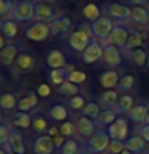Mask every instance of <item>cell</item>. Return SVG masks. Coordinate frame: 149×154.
<instances>
[{
  "label": "cell",
  "instance_id": "obj_1",
  "mask_svg": "<svg viewBox=\"0 0 149 154\" xmlns=\"http://www.w3.org/2000/svg\"><path fill=\"white\" fill-rule=\"evenodd\" d=\"M10 16L13 18V21L26 23V21H29V19H32L35 16V5H34L31 0H19V2L13 3Z\"/></svg>",
  "mask_w": 149,
  "mask_h": 154
},
{
  "label": "cell",
  "instance_id": "obj_2",
  "mask_svg": "<svg viewBox=\"0 0 149 154\" xmlns=\"http://www.w3.org/2000/svg\"><path fill=\"white\" fill-rule=\"evenodd\" d=\"M109 144H111L109 133L104 132V130H96V132L88 138V141H87V148H88L90 152L99 154V152H104L106 149L109 148Z\"/></svg>",
  "mask_w": 149,
  "mask_h": 154
},
{
  "label": "cell",
  "instance_id": "obj_3",
  "mask_svg": "<svg viewBox=\"0 0 149 154\" xmlns=\"http://www.w3.org/2000/svg\"><path fill=\"white\" fill-rule=\"evenodd\" d=\"M24 34H26V38H29V40H32V42H43L51 35L50 24L42 23V21H35V23L29 24L26 27Z\"/></svg>",
  "mask_w": 149,
  "mask_h": 154
},
{
  "label": "cell",
  "instance_id": "obj_4",
  "mask_svg": "<svg viewBox=\"0 0 149 154\" xmlns=\"http://www.w3.org/2000/svg\"><path fill=\"white\" fill-rule=\"evenodd\" d=\"M91 29L90 31H87V29H79V31H72L69 34V38H67V42H69V47L72 48L74 51H80L84 53V50L87 47L90 45L91 42Z\"/></svg>",
  "mask_w": 149,
  "mask_h": 154
},
{
  "label": "cell",
  "instance_id": "obj_5",
  "mask_svg": "<svg viewBox=\"0 0 149 154\" xmlns=\"http://www.w3.org/2000/svg\"><path fill=\"white\" fill-rule=\"evenodd\" d=\"M115 24L112 23V19H111L109 16H101L98 18L95 23H91V34H93V37L96 38H99V40H103V38L106 37H109L111 35V32H112V29H114Z\"/></svg>",
  "mask_w": 149,
  "mask_h": 154
},
{
  "label": "cell",
  "instance_id": "obj_6",
  "mask_svg": "<svg viewBox=\"0 0 149 154\" xmlns=\"http://www.w3.org/2000/svg\"><path fill=\"white\" fill-rule=\"evenodd\" d=\"M34 67H35V60L31 55H27V53H19L14 64L10 69H11L13 75H24V74L32 72Z\"/></svg>",
  "mask_w": 149,
  "mask_h": 154
},
{
  "label": "cell",
  "instance_id": "obj_7",
  "mask_svg": "<svg viewBox=\"0 0 149 154\" xmlns=\"http://www.w3.org/2000/svg\"><path fill=\"white\" fill-rule=\"evenodd\" d=\"M106 132L109 133L111 140H120V141H127L128 138V122L125 117H117V120L109 125Z\"/></svg>",
  "mask_w": 149,
  "mask_h": 154
},
{
  "label": "cell",
  "instance_id": "obj_8",
  "mask_svg": "<svg viewBox=\"0 0 149 154\" xmlns=\"http://www.w3.org/2000/svg\"><path fill=\"white\" fill-rule=\"evenodd\" d=\"M103 53H104V48L101 47V43L91 40L90 45L84 50V53H82V61H84L85 64H93L95 61H98L103 58Z\"/></svg>",
  "mask_w": 149,
  "mask_h": 154
},
{
  "label": "cell",
  "instance_id": "obj_9",
  "mask_svg": "<svg viewBox=\"0 0 149 154\" xmlns=\"http://www.w3.org/2000/svg\"><path fill=\"white\" fill-rule=\"evenodd\" d=\"M104 13L108 14L109 18L123 21V19L130 18L132 8H128L127 5H120V3H108V5H104Z\"/></svg>",
  "mask_w": 149,
  "mask_h": 154
},
{
  "label": "cell",
  "instance_id": "obj_10",
  "mask_svg": "<svg viewBox=\"0 0 149 154\" xmlns=\"http://www.w3.org/2000/svg\"><path fill=\"white\" fill-rule=\"evenodd\" d=\"M5 149L11 151V152H16V154L26 152V148H24V143H23V135L19 130H16V128L10 130V137H8L7 144H5Z\"/></svg>",
  "mask_w": 149,
  "mask_h": 154
},
{
  "label": "cell",
  "instance_id": "obj_11",
  "mask_svg": "<svg viewBox=\"0 0 149 154\" xmlns=\"http://www.w3.org/2000/svg\"><path fill=\"white\" fill-rule=\"evenodd\" d=\"M34 18L42 23H51L53 19L58 18V11L48 3L40 2V3H35V16Z\"/></svg>",
  "mask_w": 149,
  "mask_h": 154
},
{
  "label": "cell",
  "instance_id": "obj_12",
  "mask_svg": "<svg viewBox=\"0 0 149 154\" xmlns=\"http://www.w3.org/2000/svg\"><path fill=\"white\" fill-rule=\"evenodd\" d=\"M128 37H130V34H128L127 29L122 27L120 24H117V26H114L111 35L108 37L109 43H106V45H115L119 48H123L125 43H127V40H128Z\"/></svg>",
  "mask_w": 149,
  "mask_h": 154
},
{
  "label": "cell",
  "instance_id": "obj_13",
  "mask_svg": "<svg viewBox=\"0 0 149 154\" xmlns=\"http://www.w3.org/2000/svg\"><path fill=\"white\" fill-rule=\"evenodd\" d=\"M75 127H77V133H79L82 138H90L91 135L98 130L96 128V124L93 122V119L85 117V116L75 119Z\"/></svg>",
  "mask_w": 149,
  "mask_h": 154
},
{
  "label": "cell",
  "instance_id": "obj_14",
  "mask_svg": "<svg viewBox=\"0 0 149 154\" xmlns=\"http://www.w3.org/2000/svg\"><path fill=\"white\" fill-rule=\"evenodd\" d=\"M119 114L115 112L112 108H104L103 111L99 112V116L95 119V124H96V128L98 130H108L109 125H112L115 120H117Z\"/></svg>",
  "mask_w": 149,
  "mask_h": 154
},
{
  "label": "cell",
  "instance_id": "obj_15",
  "mask_svg": "<svg viewBox=\"0 0 149 154\" xmlns=\"http://www.w3.org/2000/svg\"><path fill=\"white\" fill-rule=\"evenodd\" d=\"M32 149L35 154H51L55 151V143L50 135H40L35 138V141L32 144Z\"/></svg>",
  "mask_w": 149,
  "mask_h": 154
},
{
  "label": "cell",
  "instance_id": "obj_16",
  "mask_svg": "<svg viewBox=\"0 0 149 154\" xmlns=\"http://www.w3.org/2000/svg\"><path fill=\"white\" fill-rule=\"evenodd\" d=\"M147 114H149V106L147 104H135L132 109L128 111V120L133 124H146V119H147Z\"/></svg>",
  "mask_w": 149,
  "mask_h": 154
},
{
  "label": "cell",
  "instance_id": "obj_17",
  "mask_svg": "<svg viewBox=\"0 0 149 154\" xmlns=\"http://www.w3.org/2000/svg\"><path fill=\"white\" fill-rule=\"evenodd\" d=\"M120 50L115 45H104V53H103V61L108 67H117L120 66Z\"/></svg>",
  "mask_w": 149,
  "mask_h": 154
},
{
  "label": "cell",
  "instance_id": "obj_18",
  "mask_svg": "<svg viewBox=\"0 0 149 154\" xmlns=\"http://www.w3.org/2000/svg\"><path fill=\"white\" fill-rule=\"evenodd\" d=\"M18 47L13 45V43H10V45H5V48L2 51H0V63H2L3 66L7 67H11L14 64V61H16L18 58Z\"/></svg>",
  "mask_w": 149,
  "mask_h": 154
},
{
  "label": "cell",
  "instance_id": "obj_19",
  "mask_svg": "<svg viewBox=\"0 0 149 154\" xmlns=\"http://www.w3.org/2000/svg\"><path fill=\"white\" fill-rule=\"evenodd\" d=\"M50 24V31H51V35H59V34H64L71 29L72 26V21L66 16H58L56 19H53Z\"/></svg>",
  "mask_w": 149,
  "mask_h": 154
},
{
  "label": "cell",
  "instance_id": "obj_20",
  "mask_svg": "<svg viewBox=\"0 0 149 154\" xmlns=\"http://www.w3.org/2000/svg\"><path fill=\"white\" fill-rule=\"evenodd\" d=\"M72 71H74L72 66H66V67H61V69H51L50 75H48L50 77V82L53 85L59 87V85H62L67 80V77H69V74Z\"/></svg>",
  "mask_w": 149,
  "mask_h": 154
},
{
  "label": "cell",
  "instance_id": "obj_21",
  "mask_svg": "<svg viewBox=\"0 0 149 154\" xmlns=\"http://www.w3.org/2000/svg\"><path fill=\"white\" fill-rule=\"evenodd\" d=\"M47 64L51 69H61L66 67V56L59 50H50L47 53Z\"/></svg>",
  "mask_w": 149,
  "mask_h": 154
},
{
  "label": "cell",
  "instance_id": "obj_22",
  "mask_svg": "<svg viewBox=\"0 0 149 154\" xmlns=\"http://www.w3.org/2000/svg\"><path fill=\"white\" fill-rule=\"evenodd\" d=\"M144 148H146V141L139 135H132L125 141V149H128L133 154H141L144 151Z\"/></svg>",
  "mask_w": 149,
  "mask_h": 154
},
{
  "label": "cell",
  "instance_id": "obj_23",
  "mask_svg": "<svg viewBox=\"0 0 149 154\" xmlns=\"http://www.w3.org/2000/svg\"><path fill=\"white\" fill-rule=\"evenodd\" d=\"M38 103V98L35 93H27L26 96H23L21 100H18V111L21 112H29V111L35 109Z\"/></svg>",
  "mask_w": 149,
  "mask_h": 154
},
{
  "label": "cell",
  "instance_id": "obj_24",
  "mask_svg": "<svg viewBox=\"0 0 149 154\" xmlns=\"http://www.w3.org/2000/svg\"><path fill=\"white\" fill-rule=\"evenodd\" d=\"M119 80L120 79H119V75H117V72H115V71H104L103 74H99V84L106 90L117 87Z\"/></svg>",
  "mask_w": 149,
  "mask_h": 154
},
{
  "label": "cell",
  "instance_id": "obj_25",
  "mask_svg": "<svg viewBox=\"0 0 149 154\" xmlns=\"http://www.w3.org/2000/svg\"><path fill=\"white\" fill-rule=\"evenodd\" d=\"M133 108V96L132 95H122L117 101V104L114 106V111L117 112L119 116L122 114H128V111Z\"/></svg>",
  "mask_w": 149,
  "mask_h": 154
},
{
  "label": "cell",
  "instance_id": "obj_26",
  "mask_svg": "<svg viewBox=\"0 0 149 154\" xmlns=\"http://www.w3.org/2000/svg\"><path fill=\"white\" fill-rule=\"evenodd\" d=\"M0 32H2L3 37L7 38H14L18 34V24L13 19H5V21H0Z\"/></svg>",
  "mask_w": 149,
  "mask_h": 154
},
{
  "label": "cell",
  "instance_id": "obj_27",
  "mask_svg": "<svg viewBox=\"0 0 149 154\" xmlns=\"http://www.w3.org/2000/svg\"><path fill=\"white\" fill-rule=\"evenodd\" d=\"M130 19L136 24H147L149 23V10H146L144 7H133Z\"/></svg>",
  "mask_w": 149,
  "mask_h": 154
},
{
  "label": "cell",
  "instance_id": "obj_28",
  "mask_svg": "<svg viewBox=\"0 0 149 154\" xmlns=\"http://www.w3.org/2000/svg\"><path fill=\"white\" fill-rule=\"evenodd\" d=\"M117 101H119V91H115V90H106L99 96V103L104 108H114L117 104Z\"/></svg>",
  "mask_w": 149,
  "mask_h": 154
},
{
  "label": "cell",
  "instance_id": "obj_29",
  "mask_svg": "<svg viewBox=\"0 0 149 154\" xmlns=\"http://www.w3.org/2000/svg\"><path fill=\"white\" fill-rule=\"evenodd\" d=\"M13 124H14V127H18V128H29L32 125V116L27 114V112L18 111L13 117Z\"/></svg>",
  "mask_w": 149,
  "mask_h": 154
},
{
  "label": "cell",
  "instance_id": "obj_30",
  "mask_svg": "<svg viewBox=\"0 0 149 154\" xmlns=\"http://www.w3.org/2000/svg\"><path fill=\"white\" fill-rule=\"evenodd\" d=\"M141 43H143V35H141V34L132 32V34H130V37H128V40H127V43H125V47H123V51H127L130 55L132 51H135L136 48L141 47Z\"/></svg>",
  "mask_w": 149,
  "mask_h": 154
},
{
  "label": "cell",
  "instance_id": "obj_31",
  "mask_svg": "<svg viewBox=\"0 0 149 154\" xmlns=\"http://www.w3.org/2000/svg\"><path fill=\"white\" fill-rule=\"evenodd\" d=\"M48 116H50V119L53 122H61V120H66L67 117V109L62 104H55L48 111Z\"/></svg>",
  "mask_w": 149,
  "mask_h": 154
},
{
  "label": "cell",
  "instance_id": "obj_32",
  "mask_svg": "<svg viewBox=\"0 0 149 154\" xmlns=\"http://www.w3.org/2000/svg\"><path fill=\"white\" fill-rule=\"evenodd\" d=\"M14 106H18V100L14 93H0V109L10 111Z\"/></svg>",
  "mask_w": 149,
  "mask_h": 154
},
{
  "label": "cell",
  "instance_id": "obj_33",
  "mask_svg": "<svg viewBox=\"0 0 149 154\" xmlns=\"http://www.w3.org/2000/svg\"><path fill=\"white\" fill-rule=\"evenodd\" d=\"M58 95H61V96H67V98H72V96H75V95H79V87H77L75 84H72V82L69 80H66L62 85L58 87Z\"/></svg>",
  "mask_w": 149,
  "mask_h": 154
},
{
  "label": "cell",
  "instance_id": "obj_34",
  "mask_svg": "<svg viewBox=\"0 0 149 154\" xmlns=\"http://www.w3.org/2000/svg\"><path fill=\"white\" fill-rule=\"evenodd\" d=\"M82 13H84V16L88 19V21H96L98 18H101V10L98 5H95V3H87L84 10H82Z\"/></svg>",
  "mask_w": 149,
  "mask_h": 154
},
{
  "label": "cell",
  "instance_id": "obj_35",
  "mask_svg": "<svg viewBox=\"0 0 149 154\" xmlns=\"http://www.w3.org/2000/svg\"><path fill=\"white\" fill-rule=\"evenodd\" d=\"M133 85H135V77L127 74V75L120 77V80H119L117 87H115V90H119V91H130L133 88Z\"/></svg>",
  "mask_w": 149,
  "mask_h": 154
},
{
  "label": "cell",
  "instance_id": "obj_36",
  "mask_svg": "<svg viewBox=\"0 0 149 154\" xmlns=\"http://www.w3.org/2000/svg\"><path fill=\"white\" fill-rule=\"evenodd\" d=\"M130 60H132L135 64H136L138 67H141V66H144L147 63V56H146V51L144 50H141V48H136L135 51H132L130 53Z\"/></svg>",
  "mask_w": 149,
  "mask_h": 154
},
{
  "label": "cell",
  "instance_id": "obj_37",
  "mask_svg": "<svg viewBox=\"0 0 149 154\" xmlns=\"http://www.w3.org/2000/svg\"><path fill=\"white\" fill-rule=\"evenodd\" d=\"M101 109L99 106L95 103V101H91V103H87L85 108L82 109V116H85V117H90V119H96L99 116Z\"/></svg>",
  "mask_w": 149,
  "mask_h": 154
},
{
  "label": "cell",
  "instance_id": "obj_38",
  "mask_svg": "<svg viewBox=\"0 0 149 154\" xmlns=\"http://www.w3.org/2000/svg\"><path fill=\"white\" fill-rule=\"evenodd\" d=\"M79 151L80 148L75 140H66V143L59 148V154H77Z\"/></svg>",
  "mask_w": 149,
  "mask_h": 154
},
{
  "label": "cell",
  "instance_id": "obj_39",
  "mask_svg": "<svg viewBox=\"0 0 149 154\" xmlns=\"http://www.w3.org/2000/svg\"><path fill=\"white\" fill-rule=\"evenodd\" d=\"M32 128L38 133H43L48 132V124L42 116H35V117H32Z\"/></svg>",
  "mask_w": 149,
  "mask_h": 154
},
{
  "label": "cell",
  "instance_id": "obj_40",
  "mask_svg": "<svg viewBox=\"0 0 149 154\" xmlns=\"http://www.w3.org/2000/svg\"><path fill=\"white\" fill-rule=\"evenodd\" d=\"M59 132H61V135H64V137H72V135L77 132L75 122H71V120H64V122L59 125Z\"/></svg>",
  "mask_w": 149,
  "mask_h": 154
},
{
  "label": "cell",
  "instance_id": "obj_41",
  "mask_svg": "<svg viewBox=\"0 0 149 154\" xmlns=\"http://www.w3.org/2000/svg\"><path fill=\"white\" fill-rule=\"evenodd\" d=\"M85 98L82 95H75L72 96V98H69V108L74 109V111H79V109H84L85 108Z\"/></svg>",
  "mask_w": 149,
  "mask_h": 154
},
{
  "label": "cell",
  "instance_id": "obj_42",
  "mask_svg": "<svg viewBox=\"0 0 149 154\" xmlns=\"http://www.w3.org/2000/svg\"><path fill=\"white\" fill-rule=\"evenodd\" d=\"M85 79H87V74H85V72H82V71H75V69L69 74V77H67V80L72 82V84H75V85L84 84Z\"/></svg>",
  "mask_w": 149,
  "mask_h": 154
},
{
  "label": "cell",
  "instance_id": "obj_43",
  "mask_svg": "<svg viewBox=\"0 0 149 154\" xmlns=\"http://www.w3.org/2000/svg\"><path fill=\"white\" fill-rule=\"evenodd\" d=\"M125 149V141H120V140H111V144L108 148V151L111 154H120Z\"/></svg>",
  "mask_w": 149,
  "mask_h": 154
},
{
  "label": "cell",
  "instance_id": "obj_44",
  "mask_svg": "<svg viewBox=\"0 0 149 154\" xmlns=\"http://www.w3.org/2000/svg\"><path fill=\"white\" fill-rule=\"evenodd\" d=\"M10 130L5 124H0V146H5L8 141V137H10Z\"/></svg>",
  "mask_w": 149,
  "mask_h": 154
},
{
  "label": "cell",
  "instance_id": "obj_45",
  "mask_svg": "<svg viewBox=\"0 0 149 154\" xmlns=\"http://www.w3.org/2000/svg\"><path fill=\"white\" fill-rule=\"evenodd\" d=\"M136 132H138V135L144 140V141L149 143V124H141L136 128Z\"/></svg>",
  "mask_w": 149,
  "mask_h": 154
},
{
  "label": "cell",
  "instance_id": "obj_46",
  "mask_svg": "<svg viewBox=\"0 0 149 154\" xmlns=\"http://www.w3.org/2000/svg\"><path fill=\"white\" fill-rule=\"evenodd\" d=\"M11 5H13L11 0H0V18H2L5 13L11 11Z\"/></svg>",
  "mask_w": 149,
  "mask_h": 154
},
{
  "label": "cell",
  "instance_id": "obj_47",
  "mask_svg": "<svg viewBox=\"0 0 149 154\" xmlns=\"http://www.w3.org/2000/svg\"><path fill=\"white\" fill-rule=\"evenodd\" d=\"M51 93V90H50V87H48L47 84H40L37 87V95H40V96H48Z\"/></svg>",
  "mask_w": 149,
  "mask_h": 154
},
{
  "label": "cell",
  "instance_id": "obj_48",
  "mask_svg": "<svg viewBox=\"0 0 149 154\" xmlns=\"http://www.w3.org/2000/svg\"><path fill=\"white\" fill-rule=\"evenodd\" d=\"M53 143H55V148L59 149L62 144L66 143V137H64V135H61V133L56 135V137H53Z\"/></svg>",
  "mask_w": 149,
  "mask_h": 154
},
{
  "label": "cell",
  "instance_id": "obj_49",
  "mask_svg": "<svg viewBox=\"0 0 149 154\" xmlns=\"http://www.w3.org/2000/svg\"><path fill=\"white\" fill-rule=\"evenodd\" d=\"M47 133H48V135H50V137L53 138V137H56V135H59L61 132H59V127H50Z\"/></svg>",
  "mask_w": 149,
  "mask_h": 154
},
{
  "label": "cell",
  "instance_id": "obj_50",
  "mask_svg": "<svg viewBox=\"0 0 149 154\" xmlns=\"http://www.w3.org/2000/svg\"><path fill=\"white\" fill-rule=\"evenodd\" d=\"M130 3H133V5H136V7H141V5H146L147 3V0H128Z\"/></svg>",
  "mask_w": 149,
  "mask_h": 154
},
{
  "label": "cell",
  "instance_id": "obj_51",
  "mask_svg": "<svg viewBox=\"0 0 149 154\" xmlns=\"http://www.w3.org/2000/svg\"><path fill=\"white\" fill-rule=\"evenodd\" d=\"M3 48H5V38H3L2 34H0V51H2Z\"/></svg>",
  "mask_w": 149,
  "mask_h": 154
},
{
  "label": "cell",
  "instance_id": "obj_52",
  "mask_svg": "<svg viewBox=\"0 0 149 154\" xmlns=\"http://www.w3.org/2000/svg\"><path fill=\"white\" fill-rule=\"evenodd\" d=\"M3 120L5 119H3V116H2V109H0V124H3Z\"/></svg>",
  "mask_w": 149,
  "mask_h": 154
},
{
  "label": "cell",
  "instance_id": "obj_53",
  "mask_svg": "<svg viewBox=\"0 0 149 154\" xmlns=\"http://www.w3.org/2000/svg\"><path fill=\"white\" fill-rule=\"evenodd\" d=\"M120 154H133V152H130V151H128V149H123V151H122V152H120Z\"/></svg>",
  "mask_w": 149,
  "mask_h": 154
},
{
  "label": "cell",
  "instance_id": "obj_54",
  "mask_svg": "<svg viewBox=\"0 0 149 154\" xmlns=\"http://www.w3.org/2000/svg\"><path fill=\"white\" fill-rule=\"evenodd\" d=\"M144 31H146V32H147V34H149V23H147V24H146V26H144Z\"/></svg>",
  "mask_w": 149,
  "mask_h": 154
},
{
  "label": "cell",
  "instance_id": "obj_55",
  "mask_svg": "<svg viewBox=\"0 0 149 154\" xmlns=\"http://www.w3.org/2000/svg\"><path fill=\"white\" fill-rule=\"evenodd\" d=\"M45 3H53V2H56V0H43Z\"/></svg>",
  "mask_w": 149,
  "mask_h": 154
},
{
  "label": "cell",
  "instance_id": "obj_56",
  "mask_svg": "<svg viewBox=\"0 0 149 154\" xmlns=\"http://www.w3.org/2000/svg\"><path fill=\"white\" fill-rule=\"evenodd\" d=\"M77 154H88V152H87V151H79Z\"/></svg>",
  "mask_w": 149,
  "mask_h": 154
},
{
  "label": "cell",
  "instance_id": "obj_57",
  "mask_svg": "<svg viewBox=\"0 0 149 154\" xmlns=\"http://www.w3.org/2000/svg\"><path fill=\"white\" fill-rule=\"evenodd\" d=\"M0 154H7V151H5V149H0Z\"/></svg>",
  "mask_w": 149,
  "mask_h": 154
},
{
  "label": "cell",
  "instance_id": "obj_58",
  "mask_svg": "<svg viewBox=\"0 0 149 154\" xmlns=\"http://www.w3.org/2000/svg\"><path fill=\"white\" fill-rule=\"evenodd\" d=\"M146 66L149 67V55H147V63H146Z\"/></svg>",
  "mask_w": 149,
  "mask_h": 154
},
{
  "label": "cell",
  "instance_id": "obj_59",
  "mask_svg": "<svg viewBox=\"0 0 149 154\" xmlns=\"http://www.w3.org/2000/svg\"><path fill=\"white\" fill-rule=\"evenodd\" d=\"M149 106V104H147ZM146 124H149V114H147V119H146Z\"/></svg>",
  "mask_w": 149,
  "mask_h": 154
},
{
  "label": "cell",
  "instance_id": "obj_60",
  "mask_svg": "<svg viewBox=\"0 0 149 154\" xmlns=\"http://www.w3.org/2000/svg\"><path fill=\"white\" fill-rule=\"evenodd\" d=\"M7 154H16V152H11V151H7Z\"/></svg>",
  "mask_w": 149,
  "mask_h": 154
},
{
  "label": "cell",
  "instance_id": "obj_61",
  "mask_svg": "<svg viewBox=\"0 0 149 154\" xmlns=\"http://www.w3.org/2000/svg\"><path fill=\"white\" fill-rule=\"evenodd\" d=\"M31 2H32V0H31Z\"/></svg>",
  "mask_w": 149,
  "mask_h": 154
}]
</instances>
